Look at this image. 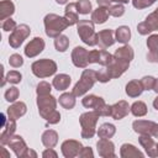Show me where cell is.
Here are the masks:
<instances>
[{
    "mask_svg": "<svg viewBox=\"0 0 158 158\" xmlns=\"http://www.w3.org/2000/svg\"><path fill=\"white\" fill-rule=\"evenodd\" d=\"M131 111V106L128 105L127 101L125 100H120L116 104L111 105V117L114 120H122L123 117H126L128 115V112Z\"/></svg>",
    "mask_w": 158,
    "mask_h": 158,
    "instance_id": "17",
    "label": "cell"
},
{
    "mask_svg": "<svg viewBox=\"0 0 158 158\" xmlns=\"http://www.w3.org/2000/svg\"><path fill=\"white\" fill-rule=\"evenodd\" d=\"M0 152H1V154H0V158H10V153L6 151V148H4L2 146L0 147Z\"/></svg>",
    "mask_w": 158,
    "mask_h": 158,
    "instance_id": "52",
    "label": "cell"
},
{
    "mask_svg": "<svg viewBox=\"0 0 158 158\" xmlns=\"http://www.w3.org/2000/svg\"><path fill=\"white\" fill-rule=\"evenodd\" d=\"M77 7H78V12L81 15H86L91 11V2L89 0H79L77 2Z\"/></svg>",
    "mask_w": 158,
    "mask_h": 158,
    "instance_id": "35",
    "label": "cell"
},
{
    "mask_svg": "<svg viewBox=\"0 0 158 158\" xmlns=\"http://www.w3.org/2000/svg\"><path fill=\"white\" fill-rule=\"evenodd\" d=\"M51 90H52V86H51L49 83L40 81L38 85H37L36 93H37V95H48V94H51Z\"/></svg>",
    "mask_w": 158,
    "mask_h": 158,
    "instance_id": "39",
    "label": "cell"
},
{
    "mask_svg": "<svg viewBox=\"0 0 158 158\" xmlns=\"http://www.w3.org/2000/svg\"><path fill=\"white\" fill-rule=\"evenodd\" d=\"M58 101H59V104H60L64 109L70 110V109H73V107L75 106V95H74L73 91H72V93H63V94L59 96Z\"/></svg>",
    "mask_w": 158,
    "mask_h": 158,
    "instance_id": "30",
    "label": "cell"
},
{
    "mask_svg": "<svg viewBox=\"0 0 158 158\" xmlns=\"http://www.w3.org/2000/svg\"><path fill=\"white\" fill-rule=\"evenodd\" d=\"M43 22H44L46 35L52 38H56L57 36H59L68 26H70L65 17H62L56 14H47L43 19Z\"/></svg>",
    "mask_w": 158,
    "mask_h": 158,
    "instance_id": "1",
    "label": "cell"
},
{
    "mask_svg": "<svg viewBox=\"0 0 158 158\" xmlns=\"http://www.w3.org/2000/svg\"><path fill=\"white\" fill-rule=\"evenodd\" d=\"M125 91H126V94L130 98H137V96H139L142 94L143 86H142V84H141L139 80H130L126 84Z\"/></svg>",
    "mask_w": 158,
    "mask_h": 158,
    "instance_id": "26",
    "label": "cell"
},
{
    "mask_svg": "<svg viewBox=\"0 0 158 158\" xmlns=\"http://www.w3.org/2000/svg\"><path fill=\"white\" fill-rule=\"evenodd\" d=\"M46 121H47L48 123H51V125H56V123H58V122L60 121V114H59L58 111H54Z\"/></svg>",
    "mask_w": 158,
    "mask_h": 158,
    "instance_id": "48",
    "label": "cell"
},
{
    "mask_svg": "<svg viewBox=\"0 0 158 158\" xmlns=\"http://www.w3.org/2000/svg\"><path fill=\"white\" fill-rule=\"evenodd\" d=\"M27 111V106L25 102L22 101H15L12 105H10V107L6 111V115L11 120H17L21 116H23Z\"/></svg>",
    "mask_w": 158,
    "mask_h": 158,
    "instance_id": "20",
    "label": "cell"
},
{
    "mask_svg": "<svg viewBox=\"0 0 158 158\" xmlns=\"http://www.w3.org/2000/svg\"><path fill=\"white\" fill-rule=\"evenodd\" d=\"M115 38H114V31L110 28H105L101 30L98 33V44L101 49H106L109 47H111L115 43Z\"/></svg>",
    "mask_w": 158,
    "mask_h": 158,
    "instance_id": "18",
    "label": "cell"
},
{
    "mask_svg": "<svg viewBox=\"0 0 158 158\" xmlns=\"http://www.w3.org/2000/svg\"><path fill=\"white\" fill-rule=\"evenodd\" d=\"M81 104L86 109H94L100 116H110L111 115V105H107L105 100L94 94L84 96Z\"/></svg>",
    "mask_w": 158,
    "mask_h": 158,
    "instance_id": "5",
    "label": "cell"
},
{
    "mask_svg": "<svg viewBox=\"0 0 158 158\" xmlns=\"http://www.w3.org/2000/svg\"><path fill=\"white\" fill-rule=\"evenodd\" d=\"M19 94H20L19 93V89L16 86H11L10 89H7L5 91V99L9 102H15L19 99Z\"/></svg>",
    "mask_w": 158,
    "mask_h": 158,
    "instance_id": "37",
    "label": "cell"
},
{
    "mask_svg": "<svg viewBox=\"0 0 158 158\" xmlns=\"http://www.w3.org/2000/svg\"><path fill=\"white\" fill-rule=\"evenodd\" d=\"M81 148H83V144L77 139H67L60 146L62 154L65 158H74V157L79 156Z\"/></svg>",
    "mask_w": 158,
    "mask_h": 158,
    "instance_id": "12",
    "label": "cell"
},
{
    "mask_svg": "<svg viewBox=\"0 0 158 158\" xmlns=\"http://www.w3.org/2000/svg\"><path fill=\"white\" fill-rule=\"evenodd\" d=\"M100 115L93 110V111H88L80 115L79 117V122L81 126V137L88 139V138H93V136L96 133V122L99 120Z\"/></svg>",
    "mask_w": 158,
    "mask_h": 158,
    "instance_id": "2",
    "label": "cell"
},
{
    "mask_svg": "<svg viewBox=\"0 0 158 158\" xmlns=\"http://www.w3.org/2000/svg\"><path fill=\"white\" fill-rule=\"evenodd\" d=\"M115 36H116V41L120 43H128L130 38H131V31L127 26H120L116 28L115 31Z\"/></svg>",
    "mask_w": 158,
    "mask_h": 158,
    "instance_id": "32",
    "label": "cell"
},
{
    "mask_svg": "<svg viewBox=\"0 0 158 158\" xmlns=\"http://www.w3.org/2000/svg\"><path fill=\"white\" fill-rule=\"evenodd\" d=\"M154 126H156V122L148 121V120H136L132 123L133 131L139 135H151L152 136Z\"/></svg>",
    "mask_w": 158,
    "mask_h": 158,
    "instance_id": "19",
    "label": "cell"
},
{
    "mask_svg": "<svg viewBox=\"0 0 158 158\" xmlns=\"http://www.w3.org/2000/svg\"><path fill=\"white\" fill-rule=\"evenodd\" d=\"M153 107H154V109L158 111V96H157V98L153 100Z\"/></svg>",
    "mask_w": 158,
    "mask_h": 158,
    "instance_id": "55",
    "label": "cell"
},
{
    "mask_svg": "<svg viewBox=\"0 0 158 158\" xmlns=\"http://www.w3.org/2000/svg\"><path fill=\"white\" fill-rule=\"evenodd\" d=\"M147 47L149 52H158V33L151 35L147 40Z\"/></svg>",
    "mask_w": 158,
    "mask_h": 158,
    "instance_id": "41",
    "label": "cell"
},
{
    "mask_svg": "<svg viewBox=\"0 0 158 158\" xmlns=\"http://www.w3.org/2000/svg\"><path fill=\"white\" fill-rule=\"evenodd\" d=\"M42 157L43 158H57L58 154H57L56 151H53V148H47L46 151H43Z\"/></svg>",
    "mask_w": 158,
    "mask_h": 158,
    "instance_id": "49",
    "label": "cell"
},
{
    "mask_svg": "<svg viewBox=\"0 0 158 158\" xmlns=\"http://www.w3.org/2000/svg\"><path fill=\"white\" fill-rule=\"evenodd\" d=\"M36 157H37V153H36L35 151H32V149L28 148L27 154H26V158H36Z\"/></svg>",
    "mask_w": 158,
    "mask_h": 158,
    "instance_id": "53",
    "label": "cell"
},
{
    "mask_svg": "<svg viewBox=\"0 0 158 158\" xmlns=\"http://www.w3.org/2000/svg\"><path fill=\"white\" fill-rule=\"evenodd\" d=\"M96 78H98V80H99L100 83H107V81L111 80V77H110L109 72L106 70V68L98 70V72H96Z\"/></svg>",
    "mask_w": 158,
    "mask_h": 158,
    "instance_id": "46",
    "label": "cell"
},
{
    "mask_svg": "<svg viewBox=\"0 0 158 158\" xmlns=\"http://www.w3.org/2000/svg\"><path fill=\"white\" fill-rule=\"evenodd\" d=\"M98 153L102 158H115V144L110 141V138H100L96 143Z\"/></svg>",
    "mask_w": 158,
    "mask_h": 158,
    "instance_id": "13",
    "label": "cell"
},
{
    "mask_svg": "<svg viewBox=\"0 0 158 158\" xmlns=\"http://www.w3.org/2000/svg\"><path fill=\"white\" fill-rule=\"evenodd\" d=\"M96 2H98L99 6H102V7H110L112 0H96Z\"/></svg>",
    "mask_w": 158,
    "mask_h": 158,
    "instance_id": "51",
    "label": "cell"
},
{
    "mask_svg": "<svg viewBox=\"0 0 158 158\" xmlns=\"http://www.w3.org/2000/svg\"><path fill=\"white\" fill-rule=\"evenodd\" d=\"M157 0H132V5L136 7V9H144V7H148L151 5H153Z\"/></svg>",
    "mask_w": 158,
    "mask_h": 158,
    "instance_id": "44",
    "label": "cell"
},
{
    "mask_svg": "<svg viewBox=\"0 0 158 158\" xmlns=\"http://www.w3.org/2000/svg\"><path fill=\"white\" fill-rule=\"evenodd\" d=\"M131 112L136 117H142L147 114V105L143 101H135L131 105Z\"/></svg>",
    "mask_w": 158,
    "mask_h": 158,
    "instance_id": "33",
    "label": "cell"
},
{
    "mask_svg": "<svg viewBox=\"0 0 158 158\" xmlns=\"http://www.w3.org/2000/svg\"><path fill=\"white\" fill-rule=\"evenodd\" d=\"M15 12V5L11 0H1L0 1V20L5 21Z\"/></svg>",
    "mask_w": 158,
    "mask_h": 158,
    "instance_id": "27",
    "label": "cell"
},
{
    "mask_svg": "<svg viewBox=\"0 0 158 158\" xmlns=\"http://www.w3.org/2000/svg\"><path fill=\"white\" fill-rule=\"evenodd\" d=\"M153 90L158 94V79H156V83H154V88H153Z\"/></svg>",
    "mask_w": 158,
    "mask_h": 158,
    "instance_id": "57",
    "label": "cell"
},
{
    "mask_svg": "<svg viewBox=\"0 0 158 158\" xmlns=\"http://www.w3.org/2000/svg\"><path fill=\"white\" fill-rule=\"evenodd\" d=\"M9 64L11 67H14V68H20L23 64V59H22V57L20 54L15 53V54H11L9 57Z\"/></svg>",
    "mask_w": 158,
    "mask_h": 158,
    "instance_id": "43",
    "label": "cell"
},
{
    "mask_svg": "<svg viewBox=\"0 0 158 158\" xmlns=\"http://www.w3.org/2000/svg\"><path fill=\"white\" fill-rule=\"evenodd\" d=\"M77 30L80 40L85 44L90 47L98 44V33L95 32L94 22L91 20H79L77 23Z\"/></svg>",
    "mask_w": 158,
    "mask_h": 158,
    "instance_id": "3",
    "label": "cell"
},
{
    "mask_svg": "<svg viewBox=\"0 0 158 158\" xmlns=\"http://www.w3.org/2000/svg\"><path fill=\"white\" fill-rule=\"evenodd\" d=\"M157 146H158V143H157Z\"/></svg>",
    "mask_w": 158,
    "mask_h": 158,
    "instance_id": "59",
    "label": "cell"
},
{
    "mask_svg": "<svg viewBox=\"0 0 158 158\" xmlns=\"http://www.w3.org/2000/svg\"><path fill=\"white\" fill-rule=\"evenodd\" d=\"M120 156L122 158H142L143 153L131 143H123L120 148Z\"/></svg>",
    "mask_w": 158,
    "mask_h": 158,
    "instance_id": "22",
    "label": "cell"
},
{
    "mask_svg": "<svg viewBox=\"0 0 158 158\" xmlns=\"http://www.w3.org/2000/svg\"><path fill=\"white\" fill-rule=\"evenodd\" d=\"M112 1H115V2H117V4H127L130 0H112Z\"/></svg>",
    "mask_w": 158,
    "mask_h": 158,
    "instance_id": "56",
    "label": "cell"
},
{
    "mask_svg": "<svg viewBox=\"0 0 158 158\" xmlns=\"http://www.w3.org/2000/svg\"><path fill=\"white\" fill-rule=\"evenodd\" d=\"M137 31H138V33H141L143 36H146L153 31H158V7L152 14H149L144 21L138 23Z\"/></svg>",
    "mask_w": 158,
    "mask_h": 158,
    "instance_id": "9",
    "label": "cell"
},
{
    "mask_svg": "<svg viewBox=\"0 0 158 158\" xmlns=\"http://www.w3.org/2000/svg\"><path fill=\"white\" fill-rule=\"evenodd\" d=\"M70 81H72V79L68 74H57L53 79V81H52V85L58 91H63V90L68 89Z\"/></svg>",
    "mask_w": 158,
    "mask_h": 158,
    "instance_id": "25",
    "label": "cell"
},
{
    "mask_svg": "<svg viewBox=\"0 0 158 158\" xmlns=\"http://www.w3.org/2000/svg\"><path fill=\"white\" fill-rule=\"evenodd\" d=\"M31 33V28L26 25V23H21L19 25L10 35L9 37V44L12 47V48H19L23 41L30 36Z\"/></svg>",
    "mask_w": 158,
    "mask_h": 158,
    "instance_id": "8",
    "label": "cell"
},
{
    "mask_svg": "<svg viewBox=\"0 0 158 158\" xmlns=\"http://www.w3.org/2000/svg\"><path fill=\"white\" fill-rule=\"evenodd\" d=\"M130 67V62L127 60H123V59H120V58H116L115 56L112 57L111 62L106 65V70L109 72L111 79L114 78H118L121 77Z\"/></svg>",
    "mask_w": 158,
    "mask_h": 158,
    "instance_id": "10",
    "label": "cell"
},
{
    "mask_svg": "<svg viewBox=\"0 0 158 158\" xmlns=\"http://www.w3.org/2000/svg\"><path fill=\"white\" fill-rule=\"evenodd\" d=\"M43 49H44V41H43V38L35 37L25 47V54L28 58H33V57L38 56Z\"/></svg>",
    "mask_w": 158,
    "mask_h": 158,
    "instance_id": "16",
    "label": "cell"
},
{
    "mask_svg": "<svg viewBox=\"0 0 158 158\" xmlns=\"http://www.w3.org/2000/svg\"><path fill=\"white\" fill-rule=\"evenodd\" d=\"M56 2H57V4H59V5H63V4H67V2H68V0H56Z\"/></svg>",
    "mask_w": 158,
    "mask_h": 158,
    "instance_id": "58",
    "label": "cell"
},
{
    "mask_svg": "<svg viewBox=\"0 0 158 158\" xmlns=\"http://www.w3.org/2000/svg\"><path fill=\"white\" fill-rule=\"evenodd\" d=\"M139 81H141V84L143 86V90H153L154 83H156V78H153L151 75H146Z\"/></svg>",
    "mask_w": 158,
    "mask_h": 158,
    "instance_id": "40",
    "label": "cell"
},
{
    "mask_svg": "<svg viewBox=\"0 0 158 158\" xmlns=\"http://www.w3.org/2000/svg\"><path fill=\"white\" fill-rule=\"evenodd\" d=\"M112 54H110L107 51H105V49H100L99 51V60H98V64H100V65H107L110 62H111V59H112Z\"/></svg>",
    "mask_w": 158,
    "mask_h": 158,
    "instance_id": "36",
    "label": "cell"
},
{
    "mask_svg": "<svg viewBox=\"0 0 158 158\" xmlns=\"http://www.w3.org/2000/svg\"><path fill=\"white\" fill-rule=\"evenodd\" d=\"M31 70L37 78H47L57 72V64L54 60L44 58L33 62L31 65Z\"/></svg>",
    "mask_w": 158,
    "mask_h": 158,
    "instance_id": "6",
    "label": "cell"
},
{
    "mask_svg": "<svg viewBox=\"0 0 158 158\" xmlns=\"http://www.w3.org/2000/svg\"><path fill=\"white\" fill-rule=\"evenodd\" d=\"M138 142L144 148V151H146L148 157H152V158L158 157V146L153 141L151 135H141L139 138H138Z\"/></svg>",
    "mask_w": 158,
    "mask_h": 158,
    "instance_id": "15",
    "label": "cell"
},
{
    "mask_svg": "<svg viewBox=\"0 0 158 158\" xmlns=\"http://www.w3.org/2000/svg\"><path fill=\"white\" fill-rule=\"evenodd\" d=\"M88 54H89V51H86L84 47H79V46L75 47L72 51V62H73V64L78 68H86L88 64H89Z\"/></svg>",
    "mask_w": 158,
    "mask_h": 158,
    "instance_id": "14",
    "label": "cell"
},
{
    "mask_svg": "<svg viewBox=\"0 0 158 158\" xmlns=\"http://www.w3.org/2000/svg\"><path fill=\"white\" fill-rule=\"evenodd\" d=\"M1 27H2V30H4L5 32H9V31H11V32H12V31L17 27V25H16L15 20H12L11 17H9V19H6L5 21H2Z\"/></svg>",
    "mask_w": 158,
    "mask_h": 158,
    "instance_id": "45",
    "label": "cell"
},
{
    "mask_svg": "<svg viewBox=\"0 0 158 158\" xmlns=\"http://www.w3.org/2000/svg\"><path fill=\"white\" fill-rule=\"evenodd\" d=\"M78 14L79 12H78V7H77V2H70L64 9V17L68 20L70 26H73V25L79 22Z\"/></svg>",
    "mask_w": 158,
    "mask_h": 158,
    "instance_id": "23",
    "label": "cell"
},
{
    "mask_svg": "<svg viewBox=\"0 0 158 158\" xmlns=\"http://www.w3.org/2000/svg\"><path fill=\"white\" fill-rule=\"evenodd\" d=\"M21 73L17 72V70H10L7 74H6V81L11 83V84H17L21 81Z\"/></svg>",
    "mask_w": 158,
    "mask_h": 158,
    "instance_id": "42",
    "label": "cell"
},
{
    "mask_svg": "<svg viewBox=\"0 0 158 158\" xmlns=\"http://www.w3.org/2000/svg\"><path fill=\"white\" fill-rule=\"evenodd\" d=\"M37 106L41 117L47 120L54 111H57V99L51 94L37 95Z\"/></svg>",
    "mask_w": 158,
    "mask_h": 158,
    "instance_id": "7",
    "label": "cell"
},
{
    "mask_svg": "<svg viewBox=\"0 0 158 158\" xmlns=\"http://www.w3.org/2000/svg\"><path fill=\"white\" fill-rule=\"evenodd\" d=\"M152 136H154L156 138H158V123H156V126L153 128V132H152Z\"/></svg>",
    "mask_w": 158,
    "mask_h": 158,
    "instance_id": "54",
    "label": "cell"
},
{
    "mask_svg": "<svg viewBox=\"0 0 158 158\" xmlns=\"http://www.w3.org/2000/svg\"><path fill=\"white\" fill-rule=\"evenodd\" d=\"M54 47L58 52H65L69 47V40L64 35H59L54 40Z\"/></svg>",
    "mask_w": 158,
    "mask_h": 158,
    "instance_id": "34",
    "label": "cell"
},
{
    "mask_svg": "<svg viewBox=\"0 0 158 158\" xmlns=\"http://www.w3.org/2000/svg\"><path fill=\"white\" fill-rule=\"evenodd\" d=\"M116 58H120V59H123V60H127V62H131L135 57V52H133V48L125 44L120 48H117L115 51V54H114Z\"/></svg>",
    "mask_w": 158,
    "mask_h": 158,
    "instance_id": "29",
    "label": "cell"
},
{
    "mask_svg": "<svg viewBox=\"0 0 158 158\" xmlns=\"http://www.w3.org/2000/svg\"><path fill=\"white\" fill-rule=\"evenodd\" d=\"M7 146L14 151V153L16 154L17 158H26L28 147L21 136H17V135L11 136L10 141L7 142Z\"/></svg>",
    "mask_w": 158,
    "mask_h": 158,
    "instance_id": "11",
    "label": "cell"
},
{
    "mask_svg": "<svg viewBox=\"0 0 158 158\" xmlns=\"http://www.w3.org/2000/svg\"><path fill=\"white\" fill-rule=\"evenodd\" d=\"M147 59H148V62L157 63V62H158V52H148Z\"/></svg>",
    "mask_w": 158,
    "mask_h": 158,
    "instance_id": "50",
    "label": "cell"
},
{
    "mask_svg": "<svg viewBox=\"0 0 158 158\" xmlns=\"http://www.w3.org/2000/svg\"><path fill=\"white\" fill-rule=\"evenodd\" d=\"M79 157L80 158H93L94 157V152L90 147H83L80 153H79Z\"/></svg>",
    "mask_w": 158,
    "mask_h": 158,
    "instance_id": "47",
    "label": "cell"
},
{
    "mask_svg": "<svg viewBox=\"0 0 158 158\" xmlns=\"http://www.w3.org/2000/svg\"><path fill=\"white\" fill-rule=\"evenodd\" d=\"M110 14H109V10L107 7H102V6H99L98 9H95L93 12H91V21L94 23H104L107 21Z\"/></svg>",
    "mask_w": 158,
    "mask_h": 158,
    "instance_id": "28",
    "label": "cell"
},
{
    "mask_svg": "<svg viewBox=\"0 0 158 158\" xmlns=\"http://www.w3.org/2000/svg\"><path fill=\"white\" fill-rule=\"evenodd\" d=\"M98 80L96 78V70L93 69H84V72L80 75V79L73 88V93L75 96H83L85 93H88Z\"/></svg>",
    "mask_w": 158,
    "mask_h": 158,
    "instance_id": "4",
    "label": "cell"
},
{
    "mask_svg": "<svg viewBox=\"0 0 158 158\" xmlns=\"http://www.w3.org/2000/svg\"><path fill=\"white\" fill-rule=\"evenodd\" d=\"M41 139L46 148H53L58 143V133L54 130H46L42 133Z\"/></svg>",
    "mask_w": 158,
    "mask_h": 158,
    "instance_id": "24",
    "label": "cell"
},
{
    "mask_svg": "<svg viewBox=\"0 0 158 158\" xmlns=\"http://www.w3.org/2000/svg\"><path fill=\"white\" fill-rule=\"evenodd\" d=\"M107 10H109V14L111 16H114V17H120V16H122L125 14V7H123L122 4L112 5V6L107 7Z\"/></svg>",
    "mask_w": 158,
    "mask_h": 158,
    "instance_id": "38",
    "label": "cell"
},
{
    "mask_svg": "<svg viewBox=\"0 0 158 158\" xmlns=\"http://www.w3.org/2000/svg\"><path fill=\"white\" fill-rule=\"evenodd\" d=\"M115 132H116V127L112 123H109V122L102 123L96 131V133L100 138H111L115 135Z\"/></svg>",
    "mask_w": 158,
    "mask_h": 158,
    "instance_id": "31",
    "label": "cell"
},
{
    "mask_svg": "<svg viewBox=\"0 0 158 158\" xmlns=\"http://www.w3.org/2000/svg\"><path fill=\"white\" fill-rule=\"evenodd\" d=\"M2 132L0 135V143L4 146V144H7V142L10 141L11 136H14L15 133V130H16V120H11L7 117V122L6 125L2 127Z\"/></svg>",
    "mask_w": 158,
    "mask_h": 158,
    "instance_id": "21",
    "label": "cell"
}]
</instances>
